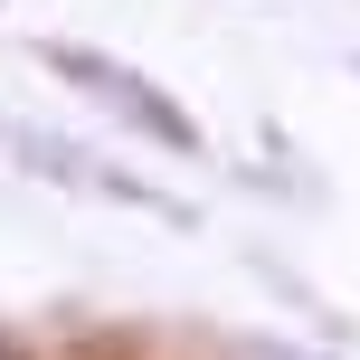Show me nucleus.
I'll return each mask as SVG.
<instances>
[{"label":"nucleus","mask_w":360,"mask_h":360,"mask_svg":"<svg viewBox=\"0 0 360 360\" xmlns=\"http://www.w3.org/2000/svg\"><path fill=\"white\" fill-rule=\"evenodd\" d=\"M38 57H48V67H67V76H86V86L105 95L114 114H133L143 133H162V143H190V124H180V114H171V105H162V95H152L133 67H114V57H86V48H38Z\"/></svg>","instance_id":"f257e3e1"}]
</instances>
